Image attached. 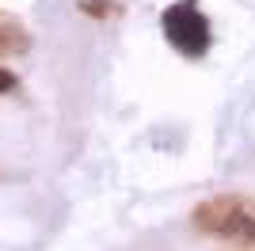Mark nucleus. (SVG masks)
Segmentation results:
<instances>
[{
	"instance_id": "3",
	"label": "nucleus",
	"mask_w": 255,
	"mask_h": 251,
	"mask_svg": "<svg viewBox=\"0 0 255 251\" xmlns=\"http://www.w3.org/2000/svg\"><path fill=\"white\" fill-rule=\"evenodd\" d=\"M80 11H88V15H99V19H107V15L115 11V4H111V0H80Z\"/></svg>"
},
{
	"instance_id": "1",
	"label": "nucleus",
	"mask_w": 255,
	"mask_h": 251,
	"mask_svg": "<svg viewBox=\"0 0 255 251\" xmlns=\"http://www.w3.org/2000/svg\"><path fill=\"white\" fill-rule=\"evenodd\" d=\"M164 34L187 57H202L206 46H210V23H206V15L198 11L194 0H179L164 11Z\"/></svg>"
},
{
	"instance_id": "4",
	"label": "nucleus",
	"mask_w": 255,
	"mask_h": 251,
	"mask_svg": "<svg viewBox=\"0 0 255 251\" xmlns=\"http://www.w3.org/2000/svg\"><path fill=\"white\" fill-rule=\"evenodd\" d=\"M11 88H15V76H11L8 69H0V95H4V92H11Z\"/></svg>"
},
{
	"instance_id": "2",
	"label": "nucleus",
	"mask_w": 255,
	"mask_h": 251,
	"mask_svg": "<svg viewBox=\"0 0 255 251\" xmlns=\"http://www.w3.org/2000/svg\"><path fill=\"white\" fill-rule=\"evenodd\" d=\"M23 50H27V34L15 23L0 19V53H23Z\"/></svg>"
}]
</instances>
